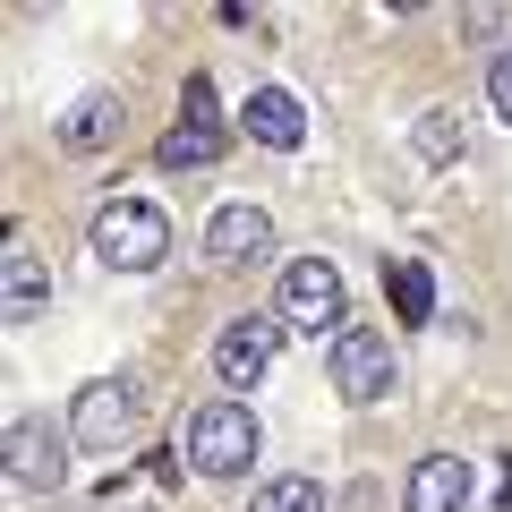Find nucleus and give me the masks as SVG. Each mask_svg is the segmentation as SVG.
<instances>
[{
  "label": "nucleus",
  "mask_w": 512,
  "mask_h": 512,
  "mask_svg": "<svg viewBox=\"0 0 512 512\" xmlns=\"http://www.w3.org/2000/svg\"><path fill=\"white\" fill-rule=\"evenodd\" d=\"M94 256H103L111 274H154L171 256V222H163V205H146V197H111L103 214H94Z\"/></svg>",
  "instance_id": "nucleus-1"
},
{
  "label": "nucleus",
  "mask_w": 512,
  "mask_h": 512,
  "mask_svg": "<svg viewBox=\"0 0 512 512\" xmlns=\"http://www.w3.org/2000/svg\"><path fill=\"white\" fill-rule=\"evenodd\" d=\"M325 367H333V393H342L350 410H376L393 384H402V367H393V342L384 333H367V325H350L342 342L325 350Z\"/></svg>",
  "instance_id": "nucleus-2"
},
{
  "label": "nucleus",
  "mask_w": 512,
  "mask_h": 512,
  "mask_svg": "<svg viewBox=\"0 0 512 512\" xmlns=\"http://www.w3.org/2000/svg\"><path fill=\"white\" fill-rule=\"evenodd\" d=\"M342 308H350V291H342V274H333L325 256H299L291 274H282V325H299V333H316V342H342Z\"/></svg>",
  "instance_id": "nucleus-3"
},
{
  "label": "nucleus",
  "mask_w": 512,
  "mask_h": 512,
  "mask_svg": "<svg viewBox=\"0 0 512 512\" xmlns=\"http://www.w3.org/2000/svg\"><path fill=\"white\" fill-rule=\"evenodd\" d=\"M188 461H197L205 478H239L256 461V419L239 402H205L197 419H188Z\"/></svg>",
  "instance_id": "nucleus-4"
},
{
  "label": "nucleus",
  "mask_w": 512,
  "mask_h": 512,
  "mask_svg": "<svg viewBox=\"0 0 512 512\" xmlns=\"http://www.w3.org/2000/svg\"><path fill=\"white\" fill-rule=\"evenodd\" d=\"M137 410H146V402H137V384H128V376H94L86 393H77V410H69V436L94 444V453H111V444L137 436Z\"/></svg>",
  "instance_id": "nucleus-5"
},
{
  "label": "nucleus",
  "mask_w": 512,
  "mask_h": 512,
  "mask_svg": "<svg viewBox=\"0 0 512 512\" xmlns=\"http://www.w3.org/2000/svg\"><path fill=\"white\" fill-rule=\"evenodd\" d=\"M274 359H282V325H274V316H239V325H222V342H214V376L231 384V393L265 384Z\"/></svg>",
  "instance_id": "nucleus-6"
},
{
  "label": "nucleus",
  "mask_w": 512,
  "mask_h": 512,
  "mask_svg": "<svg viewBox=\"0 0 512 512\" xmlns=\"http://www.w3.org/2000/svg\"><path fill=\"white\" fill-rule=\"evenodd\" d=\"M154 154H163V171H205V163H222V128H214V94H205V77H188V120L171 128Z\"/></svg>",
  "instance_id": "nucleus-7"
},
{
  "label": "nucleus",
  "mask_w": 512,
  "mask_h": 512,
  "mask_svg": "<svg viewBox=\"0 0 512 512\" xmlns=\"http://www.w3.org/2000/svg\"><path fill=\"white\" fill-rule=\"evenodd\" d=\"M0 453H9V478L18 487H60L69 478V444L52 436V419H9V444Z\"/></svg>",
  "instance_id": "nucleus-8"
},
{
  "label": "nucleus",
  "mask_w": 512,
  "mask_h": 512,
  "mask_svg": "<svg viewBox=\"0 0 512 512\" xmlns=\"http://www.w3.org/2000/svg\"><path fill=\"white\" fill-rule=\"evenodd\" d=\"M265 248H274L265 205H214V222H205V256H214V265H256Z\"/></svg>",
  "instance_id": "nucleus-9"
},
{
  "label": "nucleus",
  "mask_w": 512,
  "mask_h": 512,
  "mask_svg": "<svg viewBox=\"0 0 512 512\" xmlns=\"http://www.w3.org/2000/svg\"><path fill=\"white\" fill-rule=\"evenodd\" d=\"M461 504H470V461L453 453H427L402 487V512H461Z\"/></svg>",
  "instance_id": "nucleus-10"
},
{
  "label": "nucleus",
  "mask_w": 512,
  "mask_h": 512,
  "mask_svg": "<svg viewBox=\"0 0 512 512\" xmlns=\"http://www.w3.org/2000/svg\"><path fill=\"white\" fill-rule=\"evenodd\" d=\"M239 120H248V137H265V146H282V154L308 137V111H299V94H282V86H256Z\"/></svg>",
  "instance_id": "nucleus-11"
},
{
  "label": "nucleus",
  "mask_w": 512,
  "mask_h": 512,
  "mask_svg": "<svg viewBox=\"0 0 512 512\" xmlns=\"http://www.w3.org/2000/svg\"><path fill=\"white\" fill-rule=\"evenodd\" d=\"M111 137H120V94H77L69 120H60V146L69 154H103Z\"/></svg>",
  "instance_id": "nucleus-12"
},
{
  "label": "nucleus",
  "mask_w": 512,
  "mask_h": 512,
  "mask_svg": "<svg viewBox=\"0 0 512 512\" xmlns=\"http://www.w3.org/2000/svg\"><path fill=\"white\" fill-rule=\"evenodd\" d=\"M384 291H393L402 325H427V316H436V282H427L419 256H384Z\"/></svg>",
  "instance_id": "nucleus-13"
},
{
  "label": "nucleus",
  "mask_w": 512,
  "mask_h": 512,
  "mask_svg": "<svg viewBox=\"0 0 512 512\" xmlns=\"http://www.w3.org/2000/svg\"><path fill=\"white\" fill-rule=\"evenodd\" d=\"M52 299V282H43V265L26 248H9V265H0V308H9V325H26V316Z\"/></svg>",
  "instance_id": "nucleus-14"
},
{
  "label": "nucleus",
  "mask_w": 512,
  "mask_h": 512,
  "mask_svg": "<svg viewBox=\"0 0 512 512\" xmlns=\"http://www.w3.org/2000/svg\"><path fill=\"white\" fill-rule=\"evenodd\" d=\"M410 146H419V163H453L461 154V111H419V128H410Z\"/></svg>",
  "instance_id": "nucleus-15"
},
{
  "label": "nucleus",
  "mask_w": 512,
  "mask_h": 512,
  "mask_svg": "<svg viewBox=\"0 0 512 512\" xmlns=\"http://www.w3.org/2000/svg\"><path fill=\"white\" fill-rule=\"evenodd\" d=\"M256 512H325V487H316V478H299V470H282V478H265V487H256Z\"/></svg>",
  "instance_id": "nucleus-16"
},
{
  "label": "nucleus",
  "mask_w": 512,
  "mask_h": 512,
  "mask_svg": "<svg viewBox=\"0 0 512 512\" xmlns=\"http://www.w3.org/2000/svg\"><path fill=\"white\" fill-rule=\"evenodd\" d=\"M487 94H495V111L512 120V52H495V69H487Z\"/></svg>",
  "instance_id": "nucleus-17"
}]
</instances>
